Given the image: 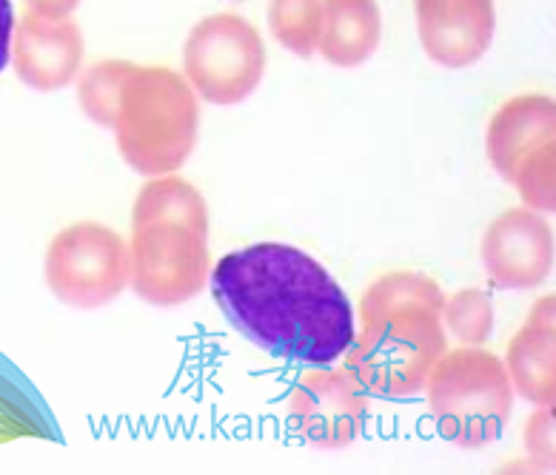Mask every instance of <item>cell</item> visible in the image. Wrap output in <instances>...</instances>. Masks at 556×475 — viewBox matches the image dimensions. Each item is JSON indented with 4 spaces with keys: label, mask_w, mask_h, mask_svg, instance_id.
I'll return each mask as SVG.
<instances>
[{
    "label": "cell",
    "mask_w": 556,
    "mask_h": 475,
    "mask_svg": "<svg viewBox=\"0 0 556 475\" xmlns=\"http://www.w3.org/2000/svg\"><path fill=\"white\" fill-rule=\"evenodd\" d=\"M442 322L463 345H482L494 331V305L485 291L465 287L442 305Z\"/></svg>",
    "instance_id": "e0dca14e"
},
{
    "label": "cell",
    "mask_w": 556,
    "mask_h": 475,
    "mask_svg": "<svg viewBox=\"0 0 556 475\" xmlns=\"http://www.w3.org/2000/svg\"><path fill=\"white\" fill-rule=\"evenodd\" d=\"M323 23V0H271L268 26L291 54L312 57L317 52Z\"/></svg>",
    "instance_id": "9a60e30c"
},
{
    "label": "cell",
    "mask_w": 556,
    "mask_h": 475,
    "mask_svg": "<svg viewBox=\"0 0 556 475\" xmlns=\"http://www.w3.org/2000/svg\"><path fill=\"white\" fill-rule=\"evenodd\" d=\"M12 35H15V12L12 0H0V72L12 61Z\"/></svg>",
    "instance_id": "ac0fdd59"
},
{
    "label": "cell",
    "mask_w": 556,
    "mask_h": 475,
    "mask_svg": "<svg viewBox=\"0 0 556 475\" xmlns=\"http://www.w3.org/2000/svg\"><path fill=\"white\" fill-rule=\"evenodd\" d=\"M422 49L445 68L482 61L494 40V0H414Z\"/></svg>",
    "instance_id": "7c38bea8"
},
{
    "label": "cell",
    "mask_w": 556,
    "mask_h": 475,
    "mask_svg": "<svg viewBox=\"0 0 556 475\" xmlns=\"http://www.w3.org/2000/svg\"><path fill=\"white\" fill-rule=\"evenodd\" d=\"M208 211L206 200L180 177L146 182L131 211L129 280L152 305H184L206 287Z\"/></svg>",
    "instance_id": "3957f363"
},
{
    "label": "cell",
    "mask_w": 556,
    "mask_h": 475,
    "mask_svg": "<svg viewBox=\"0 0 556 475\" xmlns=\"http://www.w3.org/2000/svg\"><path fill=\"white\" fill-rule=\"evenodd\" d=\"M289 413L305 441L337 450L357 441L368 424V393L340 370L314 368L291 393Z\"/></svg>",
    "instance_id": "9c48e42d"
},
{
    "label": "cell",
    "mask_w": 556,
    "mask_h": 475,
    "mask_svg": "<svg viewBox=\"0 0 556 475\" xmlns=\"http://www.w3.org/2000/svg\"><path fill=\"white\" fill-rule=\"evenodd\" d=\"M556 106L545 94L510 98L488 126V157L528 208L554 211Z\"/></svg>",
    "instance_id": "8992f818"
},
{
    "label": "cell",
    "mask_w": 556,
    "mask_h": 475,
    "mask_svg": "<svg viewBox=\"0 0 556 475\" xmlns=\"http://www.w3.org/2000/svg\"><path fill=\"white\" fill-rule=\"evenodd\" d=\"M129 66V61H100L80 75L77 100H80V108H84L89 120L112 129L117 91H121L123 77H126Z\"/></svg>",
    "instance_id": "2e32d148"
},
{
    "label": "cell",
    "mask_w": 556,
    "mask_h": 475,
    "mask_svg": "<svg viewBox=\"0 0 556 475\" xmlns=\"http://www.w3.org/2000/svg\"><path fill=\"white\" fill-rule=\"evenodd\" d=\"M47 285L63 305L103 308L129 282V248L117 231L100 222H75L54 234L47 248Z\"/></svg>",
    "instance_id": "ba28073f"
},
{
    "label": "cell",
    "mask_w": 556,
    "mask_h": 475,
    "mask_svg": "<svg viewBox=\"0 0 556 475\" xmlns=\"http://www.w3.org/2000/svg\"><path fill=\"white\" fill-rule=\"evenodd\" d=\"M198 98L166 66L131 63L117 91L112 129L123 159L138 174L163 177L189 159L198 140Z\"/></svg>",
    "instance_id": "277c9868"
},
{
    "label": "cell",
    "mask_w": 556,
    "mask_h": 475,
    "mask_svg": "<svg viewBox=\"0 0 556 475\" xmlns=\"http://www.w3.org/2000/svg\"><path fill=\"white\" fill-rule=\"evenodd\" d=\"M482 262L491 282L508 291L540 285L554 268V234L540 214L510 208L488 226Z\"/></svg>",
    "instance_id": "30bf717a"
},
{
    "label": "cell",
    "mask_w": 556,
    "mask_h": 475,
    "mask_svg": "<svg viewBox=\"0 0 556 475\" xmlns=\"http://www.w3.org/2000/svg\"><path fill=\"white\" fill-rule=\"evenodd\" d=\"M212 296L237 333L289 364L328 368L357 336L343 287L294 245L257 242L226 254L214 265Z\"/></svg>",
    "instance_id": "6da1fadb"
},
{
    "label": "cell",
    "mask_w": 556,
    "mask_h": 475,
    "mask_svg": "<svg viewBox=\"0 0 556 475\" xmlns=\"http://www.w3.org/2000/svg\"><path fill=\"white\" fill-rule=\"evenodd\" d=\"M442 305L440 285L426 273L380 277L359 305L363 331L351 342L345 373L380 399H405L422 390L448 345Z\"/></svg>",
    "instance_id": "7a4b0ae2"
},
{
    "label": "cell",
    "mask_w": 556,
    "mask_h": 475,
    "mask_svg": "<svg viewBox=\"0 0 556 475\" xmlns=\"http://www.w3.org/2000/svg\"><path fill=\"white\" fill-rule=\"evenodd\" d=\"M184 66L194 94L214 106H235L263 80L266 46L245 17L220 12L203 17L189 31Z\"/></svg>",
    "instance_id": "52a82bcc"
},
{
    "label": "cell",
    "mask_w": 556,
    "mask_h": 475,
    "mask_svg": "<svg viewBox=\"0 0 556 475\" xmlns=\"http://www.w3.org/2000/svg\"><path fill=\"white\" fill-rule=\"evenodd\" d=\"M505 370L519 396L540 408H554V296H545L510 339Z\"/></svg>",
    "instance_id": "4fadbf2b"
},
{
    "label": "cell",
    "mask_w": 556,
    "mask_h": 475,
    "mask_svg": "<svg viewBox=\"0 0 556 475\" xmlns=\"http://www.w3.org/2000/svg\"><path fill=\"white\" fill-rule=\"evenodd\" d=\"M29 9L40 12V15H49V17H70L72 12L77 9L80 0H26Z\"/></svg>",
    "instance_id": "d6986e66"
},
{
    "label": "cell",
    "mask_w": 556,
    "mask_h": 475,
    "mask_svg": "<svg viewBox=\"0 0 556 475\" xmlns=\"http://www.w3.org/2000/svg\"><path fill=\"white\" fill-rule=\"evenodd\" d=\"M12 63L31 89H66L84 63V35L72 17H49L26 9L12 35Z\"/></svg>",
    "instance_id": "8fae6325"
},
{
    "label": "cell",
    "mask_w": 556,
    "mask_h": 475,
    "mask_svg": "<svg viewBox=\"0 0 556 475\" xmlns=\"http://www.w3.org/2000/svg\"><path fill=\"white\" fill-rule=\"evenodd\" d=\"M426 387L437 431L465 450L491 445L514 410V385L505 362L480 345L445 350L428 373Z\"/></svg>",
    "instance_id": "5b68a950"
},
{
    "label": "cell",
    "mask_w": 556,
    "mask_h": 475,
    "mask_svg": "<svg viewBox=\"0 0 556 475\" xmlns=\"http://www.w3.org/2000/svg\"><path fill=\"white\" fill-rule=\"evenodd\" d=\"M382 17L377 0H323L317 52L337 68H357L377 52Z\"/></svg>",
    "instance_id": "5bb4252c"
}]
</instances>
